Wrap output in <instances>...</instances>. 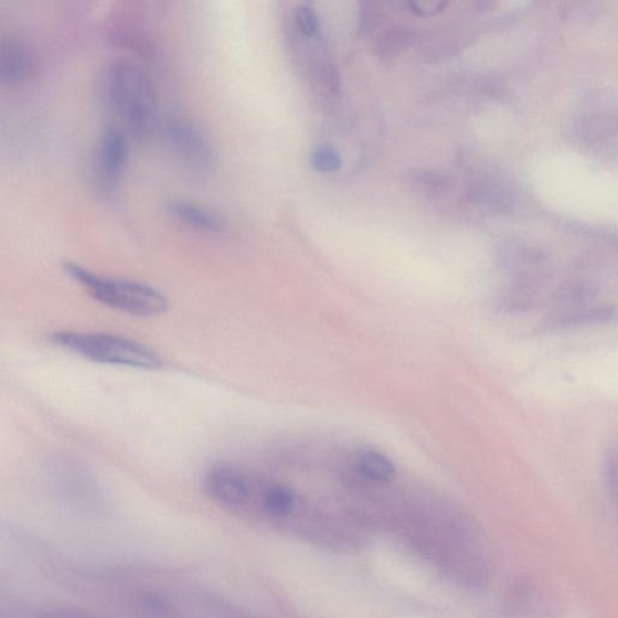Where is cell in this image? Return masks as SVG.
<instances>
[{
	"label": "cell",
	"instance_id": "cell-1",
	"mask_svg": "<svg viewBox=\"0 0 618 618\" xmlns=\"http://www.w3.org/2000/svg\"><path fill=\"white\" fill-rule=\"evenodd\" d=\"M110 109L126 130L137 138L148 137L157 120V94L148 74L138 64L118 61L111 64L103 82Z\"/></svg>",
	"mask_w": 618,
	"mask_h": 618
},
{
	"label": "cell",
	"instance_id": "cell-2",
	"mask_svg": "<svg viewBox=\"0 0 618 618\" xmlns=\"http://www.w3.org/2000/svg\"><path fill=\"white\" fill-rule=\"evenodd\" d=\"M63 268L96 301L118 311L138 317H152L164 313L169 308L166 296L143 283L100 276L73 262L64 263Z\"/></svg>",
	"mask_w": 618,
	"mask_h": 618
},
{
	"label": "cell",
	"instance_id": "cell-3",
	"mask_svg": "<svg viewBox=\"0 0 618 618\" xmlns=\"http://www.w3.org/2000/svg\"><path fill=\"white\" fill-rule=\"evenodd\" d=\"M51 341L98 364L149 371L163 366L162 358L149 347L118 334L60 331L51 337Z\"/></svg>",
	"mask_w": 618,
	"mask_h": 618
},
{
	"label": "cell",
	"instance_id": "cell-4",
	"mask_svg": "<svg viewBox=\"0 0 618 618\" xmlns=\"http://www.w3.org/2000/svg\"><path fill=\"white\" fill-rule=\"evenodd\" d=\"M130 160V145L122 127L107 125L98 135L87 162L89 185L98 196L115 195Z\"/></svg>",
	"mask_w": 618,
	"mask_h": 618
},
{
	"label": "cell",
	"instance_id": "cell-5",
	"mask_svg": "<svg viewBox=\"0 0 618 618\" xmlns=\"http://www.w3.org/2000/svg\"><path fill=\"white\" fill-rule=\"evenodd\" d=\"M167 139L175 154L193 174H210L215 167V151L211 141L196 125L177 119L167 125Z\"/></svg>",
	"mask_w": 618,
	"mask_h": 618
},
{
	"label": "cell",
	"instance_id": "cell-6",
	"mask_svg": "<svg viewBox=\"0 0 618 618\" xmlns=\"http://www.w3.org/2000/svg\"><path fill=\"white\" fill-rule=\"evenodd\" d=\"M38 71L33 46L19 34L0 35V85L19 87L29 84Z\"/></svg>",
	"mask_w": 618,
	"mask_h": 618
},
{
	"label": "cell",
	"instance_id": "cell-7",
	"mask_svg": "<svg viewBox=\"0 0 618 618\" xmlns=\"http://www.w3.org/2000/svg\"><path fill=\"white\" fill-rule=\"evenodd\" d=\"M204 491L216 502L239 507L247 502L251 487L244 476L230 467L213 468L204 479Z\"/></svg>",
	"mask_w": 618,
	"mask_h": 618
},
{
	"label": "cell",
	"instance_id": "cell-8",
	"mask_svg": "<svg viewBox=\"0 0 618 618\" xmlns=\"http://www.w3.org/2000/svg\"><path fill=\"white\" fill-rule=\"evenodd\" d=\"M169 212L178 222L205 232H223L225 222L215 213L201 207L195 203L177 200L169 204Z\"/></svg>",
	"mask_w": 618,
	"mask_h": 618
},
{
	"label": "cell",
	"instance_id": "cell-9",
	"mask_svg": "<svg viewBox=\"0 0 618 618\" xmlns=\"http://www.w3.org/2000/svg\"><path fill=\"white\" fill-rule=\"evenodd\" d=\"M355 470L372 482L386 483L395 479L393 462L379 450L364 449L355 456Z\"/></svg>",
	"mask_w": 618,
	"mask_h": 618
},
{
	"label": "cell",
	"instance_id": "cell-10",
	"mask_svg": "<svg viewBox=\"0 0 618 618\" xmlns=\"http://www.w3.org/2000/svg\"><path fill=\"white\" fill-rule=\"evenodd\" d=\"M408 182L429 196H440L452 185V180L440 172L415 170L408 173Z\"/></svg>",
	"mask_w": 618,
	"mask_h": 618
},
{
	"label": "cell",
	"instance_id": "cell-11",
	"mask_svg": "<svg viewBox=\"0 0 618 618\" xmlns=\"http://www.w3.org/2000/svg\"><path fill=\"white\" fill-rule=\"evenodd\" d=\"M265 511L275 518H286L295 508V494L286 486H273L263 497Z\"/></svg>",
	"mask_w": 618,
	"mask_h": 618
},
{
	"label": "cell",
	"instance_id": "cell-12",
	"mask_svg": "<svg viewBox=\"0 0 618 618\" xmlns=\"http://www.w3.org/2000/svg\"><path fill=\"white\" fill-rule=\"evenodd\" d=\"M469 193L473 202L489 210L504 211L509 204L505 192L492 184H475Z\"/></svg>",
	"mask_w": 618,
	"mask_h": 618
},
{
	"label": "cell",
	"instance_id": "cell-13",
	"mask_svg": "<svg viewBox=\"0 0 618 618\" xmlns=\"http://www.w3.org/2000/svg\"><path fill=\"white\" fill-rule=\"evenodd\" d=\"M309 164L320 173H334L343 164L340 152L330 146H318L309 153Z\"/></svg>",
	"mask_w": 618,
	"mask_h": 618
},
{
	"label": "cell",
	"instance_id": "cell-14",
	"mask_svg": "<svg viewBox=\"0 0 618 618\" xmlns=\"http://www.w3.org/2000/svg\"><path fill=\"white\" fill-rule=\"evenodd\" d=\"M412 42H414V35L411 32L395 29L386 32L380 41L379 51L380 55L388 57L395 56L402 53L406 47H408Z\"/></svg>",
	"mask_w": 618,
	"mask_h": 618
},
{
	"label": "cell",
	"instance_id": "cell-15",
	"mask_svg": "<svg viewBox=\"0 0 618 618\" xmlns=\"http://www.w3.org/2000/svg\"><path fill=\"white\" fill-rule=\"evenodd\" d=\"M295 25L306 39H316L320 31V21L316 10L308 4L298 7L295 11Z\"/></svg>",
	"mask_w": 618,
	"mask_h": 618
},
{
	"label": "cell",
	"instance_id": "cell-16",
	"mask_svg": "<svg viewBox=\"0 0 618 618\" xmlns=\"http://www.w3.org/2000/svg\"><path fill=\"white\" fill-rule=\"evenodd\" d=\"M409 6L412 11L417 12L419 15H431L436 14V12H441L447 7V3L428 4L425 8L418 3H411Z\"/></svg>",
	"mask_w": 618,
	"mask_h": 618
}]
</instances>
